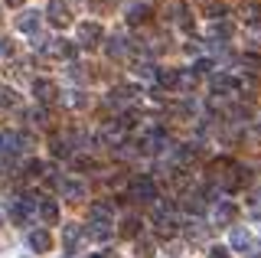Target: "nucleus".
I'll return each mask as SVG.
<instances>
[{
	"label": "nucleus",
	"mask_w": 261,
	"mask_h": 258,
	"mask_svg": "<svg viewBox=\"0 0 261 258\" xmlns=\"http://www.w3.org/2000/svg\"><path fill=\"white\" fill-rule=\"evenodd\" d=\"M39 53H43V56H53V59H75V56H79V46L69 43V39H46V43H39Z\"/></svg>",
	"instance_id": "f257e3e1"
},
{
	"label": "nucleus",
	"mask_w": 261,
	"mask_h": 258,
	"mask_svg": "<svg viewBox=\"0 0 261 258\" xmlns=\"http://www.w3.org/2000/svg\"><path fill=\"white\" fill-rule=\"evenodd\" d=\"M33 213H36V203H33L30 196H27V199H13V203H10V209H7L10 222H16V225H27Z\"/></svg>",
	"instance_id": "f03ea898"
},
{
	"label": "nucleus",
	"mask_w": 261,
	"mask_h": 258,
	"mask_svg": "<svg viewBox=\"0 0 261 258\" xmlns=\"http://www.w3.org/2000/svg\"><path fill=\"white\" fill-rule=\"evenodd\" d=\"M46 20L53 23V27H69V23H72V10H69V4H62V0H49V7H46Z\"/></svg>",
	"instance_id": "7ed1b4c3"
},
{
	"label": "nucleus",
	"mask_w": 261,
	"mask_h": 258,
	"mask_svg": "<svg viewBox=\"0 0 261 258\" xmlns=\"http://www.w3.org/2000/svg\"><path fill=\"white\" fill-rule=\"evenodd\" d=\"M33 95H36L39 105H53L59 98V85L49 82V79H33Z\"/></svg>",
	"instance_id": "20e7f679"
},
{
	"label": "nucleus",
	"mask_w": 261,
	"mask_h": 258,
	"mask_svg": "<svg viewBox=\"0 0 261 258\" xmlns=\"http://www.w3.org/2000/svg\"><path fill=\"white\" fill-rule=\"evenodd\" d=\"M134 199H141V203H157V199H160L157 183H153L150 176H141V180L134 183Z\"/></svg>",
	"instance_id": "39448f33"
},
{
	"label": "nucleus",
	"mask_w": 261,
	"mask_h": 258,
	"mask_svg": "<svg viewBox=\"0 0 261 258\" xmlns=\"http://www.w3.org/2000/svg\"><path fill=\"white\" fill-rule=\"evenodd\" d=\"M209 85H212L216 95H235L242 88V79H232V75H225V72H219V75L209 79Z\"/></svg>",
	"instance_id": "423d86ee"
},
{
	"label": "nucleus",
	"mask_w": 261,
	"mask_h": 258,
	"mask_svg": "<svg viewBox=\"0 0 261 258\" xmlns=\"http://www.w3.org/2000/svg\"><path fill=\"white\" fill-rule=\"evenodd\" d=\"M82 236H88V232L82 229L79 222H69V225H62V248H65V252H75V245L82 242Z\"/></svg>",
	"instance_id": "0eeeda50"
},
{
	"label": "nucleus",
	"mask_w": 261,
	"mask_h": 258,
	"mask_svg": "<svg viewBox=\"0 0 261 258\" xmlns=\"http://www.w3.org/2000/svg\"><path fill=\"white\" fill-rule=\"evenodd\" d=\"M101 36H105V30L98 27V23H82V27H79L82 46H98V43H101Z\"/></svg>",
	"instance_id": "6e6552de"
},
{
	"label": "nucleus",
	"mask_w": 261,
	"mask_h": 258,
	"mask_svg": "<svg viewBox=\"0 0 261 258\" xmlns=\"http://www.w3.org/2000/svg\"><path fill=\"white\" fill-rule=\"evenodd\" d=\"M27 245L33 248V252H49V248H53V236H49L46 229H33L27 236Z\"/></svg>",
	"instance_id": "1a4fd4ad"
},
{
	"label": "nucleus",
	"mask_w": 261,
	"mask_h": 258,
	"mask_svg": "<svg viewBox=\"0 0 261 258\" xmlns=\"http://www.w3.org/2000/svg\"><path fill=\"white\" fill-rule=\"evenodd\" d=\"M235 216H239V209H235V203H228V199H222V203L212 209V222L216 225H228Z\"/></svg>",
	"instance_id": "9d476101"
},
{
	"label": "nucleus",
	"mask_w": 261,
	"mask_h": 258,
	"mask_svg": "<svg viewBox=\"0 0 261 258\" xmlns=\"http://www.w3.org/2000/svg\"><path fill=\"white\" fill-rule=\"evenodd\" d=\"M88 222H92V229H108L114 219L105 206H88Z\"/></svg>",
	"instance_id": "9b49d317"
},
{
	"label": "nucleus",
	"mask_w": 261,
	"mask_h": 258,
	"mask_svg": "<svg viewBox=\"0 0 261 258\" xmlns=\"http://www.w3.org/2000/svg\"><path fill=\"white\" fill-rule=\"evenodd\" d=\"M137 95L141 92H137L134 85H118V88H111V105H130Z\"/></svg>",
	"instance_id": "f8f14e48"
},
{
	"label": "nucleus",
	"mask_w": 261,
	"mask_h": 258,
	"mask_svg": "<svg viewBox=\"0 0 261 258\" xmlns=\"http://www.w3.org/2000/svg\"><path fill=\"white\" fill-rule=\"evenodd\" d=\"M16 30L36 36L39 33V13H23V17H16Z\"/></svg>",
	"instance_id": "ddd939ff"
},
{
	"label": "nucleus",
	"mask_w": 261,
	"mask_h": 258,
	"mask_svg": "<svg viewBox=\"0 0 261 258\" xmlns=\"http://www.w3.org/2000/svg\"><path fill=\"white\" fill-rule=\"evenodd\" d=\"M183 236H186L190 245H202V242H206V225H202V222H186Z\"/></svg>",
	"instance_id": "4468645a"
},
{
	"label": "nucleus",
	"mask_w": 261,
	"mask_h": 258,
	"mask_svg": "<svg viewBox=\"0 0 261 258\" xmlns=\"http://www.w3.org/2000/svg\"><path fill=\"white\" fill-rule=\"evenodd\" d=\"M39 219H43L46 225L59 222V206H56V199H43V203H39Z\"/></svg>",
	"instance_id": "2eb2a0df"
},
{
	"label": "nucleus",
	"mask_w": 261,
	"mask_h": 258,
	"mask_svg": "<svg viewBox=\"0 0 261 258\" xmlns=\"http://www.w3.org/2000/svg\"><path fill=\"white\" fill-rule=\"evenodd\" d=\"M59 193L65 199H82L85 196V183H79V180H62L59 183Z\"/></svg>",
	"instance_id": "dca6fc26"
},
{
	"label": "nucleus",
	"mask_w": 261,
	"mask_h": 258,
	"mask_svg": "<svg viewBox=\"0 0 261 258\" xmlns=\"http://www.w3.org/2000/svg\"><path fill=\"white\" fill-rule=\"evenodd\" d=\"M248 245H251V232L245 229V225H235L232 229V248L235 252H245Z\"/></svg>",
	"instance_id": "f3484780"
},
{
	"label": "nucleus",
	"mask_w": 261,
	"mask_h": 258,
	"mask_svg": "<svg viewBox=\"0 0 261 258\" xmlns=\"http://www.w3.org/2000/svg\"><path fill=\"white\" fill-rule=\"evenodd\" d=\"M147 20H150V7L147 4H130L127 7V23L137 27V23H147Z\"/></svg>",
	"instance_id": "a211bd4d"
},
{
	"label": "nucleus",
	"mask_w": 261,
	"mask_h": 258,
	"mask_svg": "<svg viewBox=\"0 0 261 258\" xmlns=\"http://www.w3.org/2000/svg\"><path fill=\"white\" fill-rule=\"evenodd\" d=\"M232 33H235V27H232L228 20H216V23L209 27V36H212V39H228Z\"/></svg>",
	"instance_id": "6ab92c4d"
},
{
	"label": "nucleus",
	"mask_w": 261,
	"mask_h": 258,
	"mask_svg": "<svg viewBox=\"0 0 261 258\" xmlns=\"http://www.w3.org/2000/svg\"><path fill=\"white\" fill-rule=\"evenodd\" d=\"M157 82L167 88H179V72L176 69H157Z\"/></svg>",
	"instance_id": "aec40b11"
},
{
	"label": "nucleus",
	"mask_w": 261,
	"mask_h": 258,
	"mask_svg": "<svg viewBox=\"0 0 261 258\" xmlns=\"http://www.w3.org/2000/svg\"><path fill=\"white\" fill-rule=\"evenodd\" d=\"M121 232L130 239H137L141 236V222H137V216H124V222H121Z\"/></svg>",
	"instance_id": "412c9836"
},
{
	"label": "nucleus",
	"mask_w": 261,
	"mask_h": 258,
	"mask_svg": "<svg viewBox=\"0 0 261 258\" xmlns=\"http://www.w3.org/2000/svg\"><path fill=\"white\" fill-rule=\"evenodd\" d=\"M16 101H20V98H16L13 88L10 85H0V108H16Z\"/></svg>",
	"instance_id": "4be33fe9"
},
{
	"label": "nucleus",
	"mask_w": 261,
	"mask_h": 258,
	"mask_svg": "<svg viewBox=\"0 0 261 258\" xmlns=\"http://www.w3.org/2000/svg\"><path fill=\"white\" fill-rule=\"evenodd\" d=\"M127 53V39H121V36H114L111 43H108V56L111 59H121V56Z\"/></svg>",
	"instance_id": "5701e85b"
},
{
	"label": "nucleus",
	"mask_w": 261,
	"mask_h": 258,
	"mask_svg": "<svg viewBox=\"0 0 261 258\" xmlns=\"http://www.w3.org/2000/svg\"><path fill=\"white\" fill-rule=\"evenodd\" d=\"M242 17L248 23H261V4H245L242 7Z\"/></svg>",
	"instance_id": "b1692460"
},
{
	"label": "nucleus",
	"mask_w": 261,
	"mask_h": 258,
	"mask_svg": "<svg viewBox=\"0 0 261 258\" xmlns=\"http://www.w3.org/2000/svg\"><path fill=\"white\" fill-rule=\"evenodd\" d=\"M134 75H141V79H157V69H153L150 62H137V66H134Z\"/></svg>",
	"instance_id": "393cba45"
},
{
	"label": "nucleus",
	"mask_w": 261,
	"mask_h": 258,
	"mask_svg": "<svg viewBox=\"0 0 261 258\" xmlns=\"http://www.w3.org/2000/svg\"><path fill=\"white\" fill-rule=\"evenodd\" d=\"M196 85V72L193 69H186V72H179V88H183V92H190V88Z\"/></svg>",
	"instance_id": "a878e982"
},
{
	"label": "nucleus",
	"mask_w": 261,
	"mask_h": 258,
	"mask_svg": "<svg viewBox=\"0 0 261 258\" xmlns=\"http://www.w3.org/2000/svg\"><path fill=\"white\" fill-rule=\"evenodd\" d=\"M65 101H69L72 108H85V105H88V98L82 92H65Z\"/></svg>",
	"instance_id": "bb28decb"
},
{
	"label": "nucleus",
	"mask_w": 261,
	"mask_h": 258,
	"mask_svg": "<svg viewBox=\"0 0 261 258\" xmlns=\"http://www.w3.org/2000/svg\"><path fill=\"white\" fill-rule=\"evenodd\" d=\"M53 154H56V157H72V147H69L62 138H56V141H53Z\"/></svg>",
	"instance_id": "cd10ccee"
},
{
	"label": "nucleus",
	"mask_w": 261,
	"mask_h": 258,
	"mask_svg": "<svg viewBox=\"0 0 261 258\" xmlns=\"http://www.w3.org/2000/svg\"><path fill=\"white\" fill-rule=\"evenodd\" d=\"M72 167H75V170H92L95 160H92V157H85V154H79V157H72Z\"/></svg>",
	"instance_id": "c85d7f7f"
},
{
	"label": "nucleus",
	"mask_w": 261,
	"mask_h": 258,
	"mask_svg": "<svg viewBox=\"0 0 261 258\" xmlns=\"http://www.w3.org/2000/svg\"><path fill=\"white\" fill-rule=\"evenodd\" d=\"M30 121H33V124H39V127H46L49 124V115H46L43 108H33L30 111Z\"/></svg>",
	"instance_id": "c756f323"
},
{
	"label": "nucleus",
	"mask_w": 261,
	"mask_h": 258,
	"mask_svg": "<svg viewBox=\"0 0 261 258\" xmlns=\"http://www.w3.org/2000/svg\"><path fill=\"white\" fill-rule=\"evenodd\" d=\"M212 69H216V62H212V59H196V62H193V72H196V75H202V72H212Z\"/></svg>",
	"instance_id": "7c9ffc66"
},
{
	"label": "nucleus",
	"mask_w": 261,
	"mask_h": 258,
	"mask_svg": "<svg viewBox=\"0 0 261 258\" xmlns=\"http://www.w3.org/2000/svg\"><path fill=\"white\" fill-rule=\"evenodd\" d=\"M137 255H141V258H150V255H153L150 239H137Z\"/></svg>",
	"instance_id": "2f4dec72"
},
{
	"label": "nucleus",
	"mask_w": 261,
	"mask_h": 258,
	"mask_svg": "<svg viewBox=\"0 0 261 258\" xmlns=\"http://www.w3.org/2000/svg\"><path fill=\"white\" fill-rule=\"evenodd\" d=\"M23 170H27V176H39V173H43V164H39V160H27Z\"/></svg>",
	"instance_id": "473e14b6"
},
{
	"label": "nucleus",
	"mask_w": 261,
	"mask_h": 258,
	"mask_svg": "<svg viewBox=\"0 0 261 258\" xmlns=\"http://www.w3.org/2000/svg\"><path fill=\"white\" fill-rule=\"evenodd\" d=\"M7 56H13V43L7 36H0V59H7Z\"/></svg>",
	"instance_id": "72a5a7b5"
},
{
	"label": "nucleus",
	"mask_w": 261,
	"mask_h": 258,
	"mask_svg": "<svg viewBox=\"0 0 261 258\" xmlns=\"http://www.w3.org/2000/svg\"><path fill=\"white\" fill-rule=\"evenodd\" d=\"M206 13H209V17H219V20H222V17H225V7H222V4H209Z\"/></svg>",
	"instance_id": "f704fd0d"
},
{
	"label": "nucleus",
	"mask_w": 261,
	"mask_h": 258,
	"mask_svg": "<svg viewBox=\"0 0 261 258\" xmlns=\"http://www.w3.org/2000/svg\"><path fill=\"white\" fill-rule=\"evenodd\" d=\"M209 258H232V255H228L222 245H212V248H209Z\"/></svg>",
	"instance_id": "c9c22d12"
},
{
	"label": "nucleus",
	"mask_w": 261,
	"mask_h": 258,
	"mask_svg": "<svg viewBox=\"0 0 261 258\" xmlns=\"http://www.w3.org/2000/svg\"><path fill=\"white\" fill-rule=\"evenodd\" d=\"M7 4H10V7H23V4H27V0H7Z\"/></svg>",
	"instance_id": "e433bc0d"
},
{
	"label": "nucleus",
	"mask_w": 261,
	"mask_h": 258,
	"mask_svg": "<svg viewBox=\"0 0 261 258\" xmlns=\"http://www.w3.org/2000/svg\"><path fill=\"white\" fill-rule=\"evenodd\" d=\"M88 258H105V255H88Z\"/></svg>",
	"instance_id": "4c0bfd02"
},
{
	"label": "nucleus",
	"mask_w": 261,
	"mask_h": 258,
	"mask_svg": "<svg viewBox=\"0 0 261 258\" xmlns=\"http://www.w3.org/2000/svg\"><path fill=\"white\" fill-rule=\"evenodd\" d=\"M258 131H261V124H258Z\"/></svg>",
	"instance_id": "58836bf2"
}]
</instances>
